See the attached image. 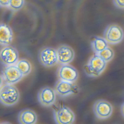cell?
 <instances>
[{
	"label": "cell",
	"mask_w": 124,
	"mask_h": 124,
	"mask_svg": "<svg viewBox=\"0 0 124 124\" xmlns=\"http://www.w3.org/2000/svg\"><path fill=\"white\" fill-rule=\"evenodd\" d=\"M107 62L102 59L98 54H95L89 60L84 66L86 74L90 77H99L106 67Z\"/></svg>",
	"instance_id": "obj_1"
},
{
	"label": "cell",
	"mask_w": 124,
	"mask_h": 124,
	"mask_svg": "<svg viewBox=\"0 0 124 124\" xmlns=\"http://www.w3.org/2000/svg\"><path fill=\"white\" fill-rule=\"evenodd\" d=\"M20 94L17 88L13 84H6L1 87L0 102L6 106H12L17 103Z\"/></svg>",
	"instance_id": "obj_2"
},
{
	"label": "cell",
	"mask_w": 124,
	"mask_h": 124,
	"mask_svg": "<svg viewBox=\"0 0 124 124\" xmlns=\"http://www.w3.org/2000/svg\"><path fill=\"white\" fill-rule=\"evenodd\" d=\"M55 121L58 124H71L75 120L74 112L68 107L60 104L53 108Z\"/></svg>",
	"instance_id": "obj_3"
},
{
	"label": "cell",
	"mask_w": 124,
	"mask_h": 124,
	"mask_svg": "<svg viewBox=\"0 0 124 124\" xmlns=\"http://www.w3.org/2000/svg\"><path fill=\"white\" fill-rule=\"evenodd\" d=\"M38 60L40 63L46 67H51L58 62L57 49L51 47H44L39 51Z\"/></svg>",
	"instance_id": "obj_4"
},
{
	"label": "cell",
	"mask_w": 124,
	"mask_h": 124,
	"mask_svg": "<svg viewBox=\"0 0 124 124\" xmlns=\"http://www.w3.org/2000/svg\"><path fill=\"white\" fill-rule=\"evenodd\" d=\"M124 36L122 28L115 24L109 25L106 28L104 32V38L108 43L117 44L121 42Z\"/></svg>",
	"instance_id": "obj_5"
},
{
	"label": "cell",
	"mask_w": 124,
	"mask_h": 124,
	"mask_svg": "<svg viewBox=\"0 0 124 124\" xmlns=\"http://www.w3.org/2000/svg\"><path fill=\"white\" fill-rule=\"evenodd\" d=\"M57 76L59 79L75 83L78 78V70L68 64H62L58 69Z\"/></svg>",
	"instance_id": "obj_6"
},
{
	"label": "cell",
	"mask_w": 124,
	"mask_h": 124,
	"mask_svg": "<svg viewBox=\"0 0 124 124\" xmlns=\"http://www.w3.org/2000/svg\"><path fill=\"white\" fill-rule=\"evenodd\" d=\"M56 94L61 97H66L78 93V86L73 82L59 79L54 86Z\"/></svg>",
	"instance_id": "obj_7"
},
{
	"label": "cell",
	"mask_w": 124,
	"mask_h": 124,
	"mask_svg": "<svg viewBox=\"0 0 124 124\" xmlns=\"http://www.w3.org/2000/svg\"><path fill=\"white\" fill-rule=\"evenodd\" d=\"M93 110L97 118L104 120L110 117L112 113L113 107L108 101L103 99H99L94 104Z\"/></svg>",
	"instance_id": "obj_8"
},
{
	"label": "cell",
	"mask_w": 124,
	"mask_h": 124,
	"mask_svg": "<svg viewBox=\"0 0 124 124\" xmlns=\"http://www.w3.org/2000/svg\"><path fill=\"white\" fill-rule=\"evenodd\" d=\"M0 60L5 66L16 64L18 61V52L17 49L11 46H5L0 50Z\"/></svg>",
	"instance_id": "obj_9"
},
{
	"label": "cell",
	"mask_w": 124,
	"mask_h": 124,
	"mask_svg": "<svg viewBox=\"0 0 124 124\" xmlns=\"http://www.w3.org/2000/svg\"><path fill=\"white\" fill-rule=\"evenodd\" d=\"M2 77L6 84H14L24 77L16 64L6 66L2 71Z\"/></svg>",
	"instance_id": "obj_10"
},
{
	"label": "cell",
	"mask_w": 124,
	"mask_h": 124,
	"mask_svg": "<svg viewBox=\"0 0 124 124\" xmlns=\"http://www.w3.org/2000/svg\"><path fill=\"white\" fill-rule=\"evenodd\" d=\"M39 102L43 106L50 107L56 101V93L54 89L49 87L41 88L37 95Z\"/></svg>",
	"instance_id": "obj_11"
},
{
	"label": "cell",
	"mask_w": 124,
	"mask_h": 124,
	"mask_svg": "<svg viewBox=\"0 0 124 124\" xmlns=\"http://www.w3.org/2000/svg\"><path fill=\"white\" fill-rule=\"evenodd\" d=\"M58 62L61 64H69L75 57V52L69 46L62 45L57 49Z\"/></svg>",
	"instance_id": "obj_12"
},
{
	"label": "cell",
	"mask_w": 124,
	"mask_h": 124,
	"mask_svg": "<svg viewBox=\"0 0 124 124\" xmlns=\"http://www.w3.org/2000/svg\"><path fill=\"white\" fill-rule=\"evenodd\" d=\"M18 120L21 124H34L36 123L37 116L33 110L26 108L19 112Z\"/></svg>",
	"instance_id": "obj_13"
},
{
	"label": "cell",
	"mask_w": 124,
	"mask_h": 124,
	"mask_svg": "<svg viewBox=\"0 0 124 124\" xmlns=\"http://www.w3.org/2000/svg\"><path fill=\"white\" fill-rule=\"evenodd\" d=\"M13 31L9 26L1 23L0 25V44L1 46L10 45L13 40Z\"/></svg>",
	"instance_id": "obj_14"
},
{
	"label": "cell",
	"mask_w": 124,
	"mask_h": 124,
	"mask_svg": "<svg viewBox=\"0 0 124 124\" xmlns=\"http://www.w3.org/2000/svg\"><path fill=\"white\" fill-rule=\"evenodd\" d=\"M108 46V43L104 38L95 37L91 42V47L95 54H98Z\"/></svg>",
	"instance_id": "obj_15"
},
{
	"label": "cell",
	"mask_w": 124,
	"mask_h": 124,
	"mask_svg": "<svg viewBox=\"0 0 124 124\" xmlns=\"http://www.w3.org/2000/svg\"><path fill=\"white\" fill-rule=\"evenodd\" d=\"M16 65L24 76L29 75L31 71V65L26 59H23L19 60Z\"/></svg>",
	"instance_id": "obj_16"
},
{
	"label": "cell",
	"mask_w": 124,
	"mask_h": 124,
	"mask_svg": "<svg viewBox=\"0 0 124 124\" xmlns=\"http://www.w3.org/2000/svg\"><path fill=\"white\" fill-rule=\"evenodd\" d=\"M97 54H98L106 62H108L113 58L114 52L111 48L108 46Z\"/></svg>",
	"instance_id": "obj_17"
},
{
	"label": "cell",
	"mask_w": 124,
	"mask_h": 124,
	"mask_svg": "<svg viewBox=\"0 0 124 124\" xmlns=\"http://www.w3.org/2000/svg\"><path fill=\"white\" fill-rule=\"evenodd\" d=\"M25 0H11L7 8L13 11L20 10L24 6Z\"/></svg>",
	"instance_id": "obj_18"
},
{
	"label": "cell",
	"mask_w": 124,
	"mask_h": 124,
	"mask_svg": "<svg viewBox=\"0 0 124 124\" xmlns=\"http://www.w3.org/2000/svg\"><path fill=\"white\" fill-rule=\"evenodd\" d=\"M113 2L117 8L121 9H124V0H113Z\"/></svg>",
	"instance_id": "obj_19"
},
{
	"label": "cell",
	"mask_w": 124,
	"mask_h": 124,
	"mask_svg": "<svg viewBox=\"0 0 124 124\" xmlns=\"http://www.w3.org/2000/svg\"><path fill=\"white\" fill-rule=\"evenodd\" d=\"M11 0H0V6L1 7H8Z\"/></svg>",
	"instance_id": "obj_20"
},
{
	"label": "cell",
	"mask_w": 124,
	"mask_h": 124,
	"mask_svg": "<svg viewBox=\"0 0 124 124\" xmlns=\"http://www.w3.org/2000/svg\"><path fill=\"white\" fill-rule=\"evenodd\" d=\"M121 113H122L123 116L124 117V102L121 105Z\"/></svg>",
	"instance_id": "obj_21"
}]
</instances>
